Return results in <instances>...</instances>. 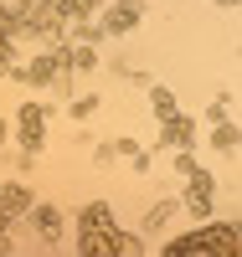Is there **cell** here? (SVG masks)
<instances>
[{
  "label": "cell",
  "instance_id": "8992f818",
  "mask_svg": "<svg viewBox=\"0 0 242 257\" xmlns=\"http://www.w3.org/2000/svg\"><path fill=\"white\" fill-rule=\"evenodd\" d=\"M160 128H165V139H170V144H181V149H186V144H191V134H196V128H191V118H181L175 108L160 118Z\"/></svg>",
  "mask_w": 242,
  "mask_h": 257
},
{
  "label": "cell",
  "instance_id": "6da1fadb",
  "mask_svg": "<svg viewBox=\"0 0 242 257\" xmlns=\"http://www.w3.org/2000/svg\"><path fill=\"white\" fill-rule=\"evenodd\" d=\"M77 252H83V257H139L144 242L129 237L103 201H88V206L77 211Z\"/></svg>",
  "mask_w": 242,
  "mask_h": 257
},
{
  "label": "cell",
  "instance_id": "5bb4252c",
  "mask_svg": "<svg viewBox=\"0 0 242 257\" xmlns=\"http://www.w3.org/2000/svg\"><path fill=\"white\" fill-rule=\"evenodd\" d=\"M216 6H242V0H216Z\"/></svg>",
  "mask_w": 242,
  "mask_h": 257
},
{
  "label": "cell",
  "instance_id": "ba28073f",
  "mask_svg": "<svg viewBox=\"0 0 242 257\" xmlns=\"http://www.w3.org/2000/svg\"><path fill=\"white\" fill-rule=\"evenodd\" d=\"M11 31H16V21H11L6 11H0V67L11 62Z\"/></svg>",
  "mask_w": 242,
  "mask_h": 257
},
{
  "label": "cell",
  "instance_id": "52a82bcc",
  "mask_svg": "<svg viewBox=\"0 0 242 257\" xmlns=\"http://www.w3.org/2000/svg\"><path fill=\"white\" fill-rule=\"evenodd\" d=\"M26 206H31L26 185H0V211H6V216H11V211H26Z\"/></svg>",
  "mask_w": 242,
  "mask_h": 257
},
{
  "label": "cell",
  "instance_id": "4fadbf2b",
  "mask_svg": "<svg viewBox=\"0 0 242 257\" xmlns=\"http://www.w3.org/2000/svg\"><path fill=\"white\" fill-rule=\"evenodd\" d=\"M6 247H11V242H6V221H0V252H6Z\"/></svg>",
  "mask_w": 242,
  "mask_h": 257
},
{
  "label": "cell",
  "instance_id": "30bf717a",
  "mask_svg": "<svg viewBox=\"0 0 242 257\" xmlns=\"http://www.w3.org/2000/svg\"><path fill=\"white\" fill-rule=\"evenodd\" d=\"M31 221H36V226L52 237V231H57V211H52V206H41V211H31Z\"/></svg>",
  "mask_w": 242,
  "mask_h": 257
},
{
  "label": "cell",
  "instance_id": "8fae6325",
  "mask_svg": "<svg viewBox=\"0 0 242 257\" xmlns=\"http://www.w3.org/2000/svg\"><path fill=\"white\" fill-rule=\"evenodd\" d=\"M216 144L232 149V144H242V134H237V128H216Z\"/></svg>",
  "mask_w": 242,
  "mask_h": 257
},
{
  "label": "cell",
  "instance_id": "9a60e30c",
  "mask_svg": "<svg viewBox=\"0 0 242 257\" xmlns=\"http://www.w3.org/2000/svg\"><path fill=\"white\" fill-rule=\"evenodd\" d=\"M0 139H6V123H0Z\"/></svg>",
  "mask_w": 242,
  "mask_h": 257
},
{
  "label": "cell",
  "instance_id": "277c9868",
  "mask_svg": "<svg viewBox=\"0 0 242 257\" xmlns=\"http://www.w3.org/2000/svg\"><path fill=\"white\" fill-rule=\"evenodd\" d=\"M16 118H21V149H26V155H41V144H47V108L26 103Z\"/></svg>",
  "mask_w": 242,
  "mask_h": 257
},
{
  "label": "cell",
  "instance_id": "5b68a950",
  "mask_svg": "<svg viewBox=\"0 0 242 257\" xmlns=\"http://www.w3.org/2000/svg\"><path fill=\"white\" fill-rule=\"evenodd\" d=\"M139 16H144V11L134 6V0H119V6L108 11V31H114V36H119V31H134V26H139Z\"/></svg>",
  "mask_w": 242,
  "mask_h": 257
},
{
  "label": "cell",
  "instance_id": "7c38bea8",
  "mask_svg": "<svg viewBox=\"0 0 242 257\" xmlns=\"http://www.w3.org/2000/svg\"><path fill=\"white\" fill-rule=\"evenodd\" d=\"M155 108H160V113H170V108H175V98H170L165 88H155Z\"/></svg>",
  "mask_w": 242,
  "mask_h": 257
},
{
  "label": "cell",
  "instance_id": "7a4b0ae2",
  "mask_svg": "<svg viewBox=\"0 0 242 257\" xmlns=\"http://www.w3.org/2000/svg\"><path fill=\"white\" fill-rule=\"evenodd\" d=\"M165 257H242V226H232V221L196 226L186 237L165 242Z\"/></svg>",
  "mask_w": 242,
  "mask_h": 257
},
{
  "label": "cell",
  "instance_id": "3957f363",
  "mask_svg": "<svg viewBox=\"0 0 242 257\" xmlns=\"http://www.w3.org/2000/svg\"><path fill=\"white\" fill-rule=\"evenodd\" d=\"M181 170L191 175V185H186V206L196 211V216H206V211L216 206V201H211V196H216V180H211V175H206V170L196 165L191 155H181Z\"/></svg>",
  "mask_w": 242,
  "mask_h": 257
},
{
  "label": "cell",
  "instance_id": "9c48e42d",
  "mask_svg": "<svg viewBox=\"0 0 242 257\" xmlns=\"http://www.w3.org/2000/svg\"><path fill=\"white\" fill-rule=\"evenodd\" d=\"M52 6H57V16H88L98 0H52Z\"/></svg>",
  "mask_w": 242,
  "mask_h": 257
}]
</instances>
